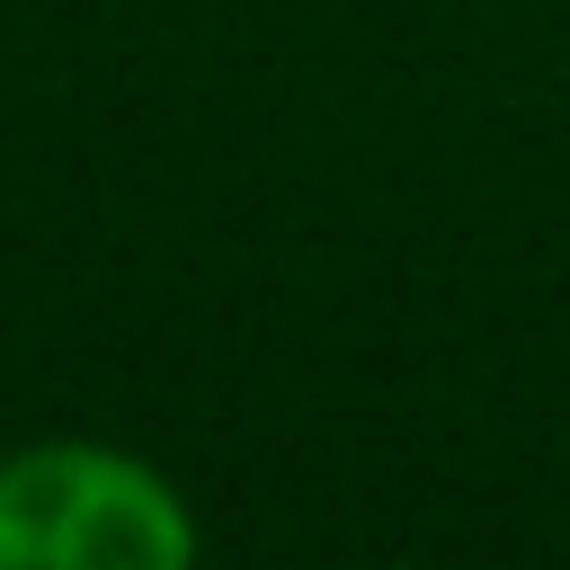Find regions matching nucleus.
Returning a JSON list of instances; mask_svg holds the SVG:
<instances>
[{
	"label": "nucleus",
	"mask_w": 570,
	"mask_h": 570,
	"mask_svg": "<svg viewBox=\"0 0 570 570\" xmlns=\"http://www.w3.org/2000/svg\"><path fill=\"white\" fill-rule=\"evenodd\" d=\"M205 525L187 490L98 436L0 454V570H187Z\"/></svg>",
	"instance_id": "f257e3e1"
}]
</instances>
